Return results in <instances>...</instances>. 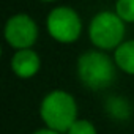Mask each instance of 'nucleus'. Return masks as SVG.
I'll use <instances>...</instances> for the list:
<instances>
[{
	"label": "nucleus",
	"mask_w": 134,
	"mask_h": 134,
	"mask_svg": "<svg viewBox=\"0 0 134 134\" xmlns=\"http://www.w3.org/2000/svg\"><path fill=\"white\" fill-rule=\"evenodd\" d=\"M40 114L47 128L57 132H68L77 120V104L68 92L54 90L44 96Z\"/></svg>",
	"instance_id": "f257e3e1"
},
{
	"label": "nucleus",
	"mask_w": 134,
	"mask_h": 134,
	"mask_svg": "<svg viewBox=\"0 0 134 134\" xmlns=\"http://www.w3.org/2000/svg\"><path fill=\"white\" fill-rule=\"evenodd\" d=\"M77 74L85 87L92 90L106 88L115 79L114 62L103 52L88 51L77 60Z\"/></svg>",
	"instance_id": "f03ea898"
},
{
	"label": "nucleus",
	"mask_w": 134,
	"mask_h": 134,
	"mask_svg": "<svg viewBox=\"0 0 134 134\" xmlns=\"http://www.w3.org/2000/svg\"><path fill=\"white\" fill-rule=\"evenodd\" d=\"M88 36L99 49H117L123 43L125 22L117 16V13L101 11L92 19Z\"/></svg>",
	"instance_id": "7ed1b4c3"
},
{
	"label": "nucleus",
	"mask_w": 134,
	"mask_h": 134,
	"mask_svg": "<svg viewBox=\"0 0 134 134\" xmlns=\"http://www.w3.org/2000/svg\"><path fill=\"white\" fill-rule=\"evenodd\" d=\"M49 35L60 43H73L81 36L82 22L79 14L70 7L54 8L46 21Z\"/></svg>",
	"instance_id": "20e7f679"
},
{
	"label": "nucleus",
	"mask_w": 134,
	"mask_h": 134,
	"mask_svg": "<svg viewBox=\"0 0 134 134\" xmlns=\"http://www.w3.org/2000/svg\"><path fill=\"white\" fill-rule=\"evenodd\" d=\"M5 38L8 44L18 51L30 49L38 38V25L27 14H16L5 25Z\"/></svg>",
	"instance_id": "39448f33"
},
{
	"label": "nucleus",
	"mask_w": 134,
	"mask_h": 134,
	"mask_svg": "<svg viewBox=\"0 0 134 134\" xmlns=\"http://www.w3.org/2000/svg\"><path fill=\"white\" fill-rule=\"evenodd\" d=\"M40 65H41V62H40V57L35 51L22 49V51H18L13 55L11 70L14 71L16 76L27 79V77H32L38 73Z\"/></svg>",
	"instance_id": "423d86ee"
},
{
	"label": "nucleus",
	"mask_w": 134,
	"mask_h": 134,
	"mask_svg": "<svg viewBox=\"0 0 134 134\" xmlns=\"http://www.w3.org/2000/svg\"><path fill=\"white\" fill-rule=\"evenodd\" d=\"M114 60L121 71L128 74H134V40L123 41L115 49Z\"/></svg>",
	"instance_id": "0eeeda50"
},
{
	"label": "nucleus",
	"mask_w": 134,
	"mask_h": 134,
	"mask_svg": "<svg viewBox=\"0 0 134 134\" xmlns=\"http://www.w3.org/2000/svg\"><path fill=\"white\" fill-rule=\"evenodd\" d=\"M115 13L123 22H134V0H117Z\"/></svg>",
	"instance_id": "6e6552de"
},
{
	"label": "nucleus",
	"mask_w": 134,
	"mask_h": 134,
	"mask_svg": "<svg viewBox=\"0 0 134 134\" xmlns=\"http://www.w3.org/2000/svg\"><path fill=\"white\" fill-rule=\"evenodd\" d=\"M66 134H96V129L88 120H76Z\"/></svg>",
	"instance_id": "1a4fd4ad"
},
{
	"label": "nucleus",
	"mask_w": 134,
	"mask_h": 134,
	"mask_svg": "<svg viewBox=\"0 0 134 134\" xmlns=\"http://www.w3.org/2000/svg\"><path fill=\"white\" fill-rule=\"evenodd\" d=\"M33 134H60V132H57V131H54V129H51V128H43V129L35 131Z\"/></svg>",
	"instance_id": "9d476101"
},
{
	"label": "nucleus",
	"mask_w": 134,
	"mask_h": 134,
	"mask_svg": "<svg viewBox=\"0 0 134 134\" xmlns=\"http://www.w3.org/2000/svg\"><path fill=\"white\" fill-rule=\"evenodd\" d=\"M43 2H54V0H43Z\"/></svg>",
	"instance_id": "9b49d317"
}]
</instances>
